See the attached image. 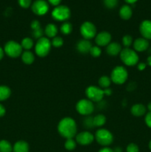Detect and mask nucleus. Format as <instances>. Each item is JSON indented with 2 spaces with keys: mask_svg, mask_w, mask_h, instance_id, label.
I'll use <instances>...</instances> for the list:
<instances>
[{
  "mask_svg": "<svg viewBox=\"0 0 151 152\" xmlns=\"http://www.w3.org/2000/svg\"><path fill=\"white\" fill-rule=\"evenodd\" d=\"M58 132L61 136L66 139L73 138L76 136V123L71 117H65L58 124Z\"/></svg>",
  "mask_w": 151,
  "mask_h": 152,
  "instance_id": "1",
  "label": "nucleus"
},
{
  "mask_svg": "<svg viewBox=\"0 0 151 152\" xmlns=\"http://www.w3.org/2000/svg\"><path fill=\"white\" fill-rule=\"evenodd\" d=\"M120 58L121 62L127 66H134L139 62V55L136 50L130 48H124L121 50Z\"/></svg>",
  "mask_w": 151,
  "mask_h": 152,
  "instance_id": "2",
  "label": "nucleus"
},
{
  "mask_svg": "<svg viewBox=\"0 0 151 152\" xmlns=\"http://www.w3.org/2000/svg\"><path fill=\"white\" fill-rule=\"evenodd\" d=\"M51 42L47 37H42L38 39L35 45V52L37 56L40 57H44L47 56L51 49Z\"/></svg>",
  "mask_w": 151,
  "mask_h": 152,
  "instance_id": "3",
  "label": "nucleus"
},
{
  "mask_svg": "<svg viewBox=\"0 0 151 152\" xmlns=\"http://www.w3.org/2000/svg\"><path fill=\"white\" fill-rule=\"evenodd\" d=\"M128 77L127 69L123 66H116L111 72V81L117 85H121L125 83Z\"/></svg>",
  "mask_w": 151,
  "mask_h": 152,
  "instance_id": "4",
  "label": "nucleus"
},
{
  "mask_svg": "<svg viewBox=\"0 0 151 152\" xmlns=\"http://www.w3.org/2000/svg\"><path fill=\"white\" fill-rule=\"evenodd\" d=\"M85 94L87 99L93 102H100L105 96V89H102L98 86H90L86 88Z\"/></svg>",
  "mask_w": 151,
  "mask_h": 152,
  "instance_id": "5",
  "label": "nucleus"
},
{
  "mask_svg": "<svg viewBox=\"0 0 151 152\" xmlns=\"http://www.w3.org/2000/svg\"><path fill=\"white\" fill-rule=\"evenodd\" d=\"M95 138L99 144L103 146L110 145L113 141V136L109 130L105 129H100L96 131Z\"/></svg>",
  "mask_w": 151,
  "mask_h": 152,
  "instance_id": "6",
  "label": "nucleus"
},
{
  "mask_svg": "<svg viewBox=\"0 0 151 152\" xmlns=\"http://www.w3.org/2000/svg\"><path fill=\"white\" fill-rule=\"evenodd\" d=\"M22 49L21 44L13 40H10L4 45V51L10 57L16 58L22 55Z\"/></svg>",
  "mask_w": 151,
  "mask_h": 152,
  "instance_id": "7",
  "label": "nucleus"
},
{
  "mask_svg": "<svg viewBox=\"0 0 151 152\" xmlns=\"http://www.w3.org/2000/svg\"><path fill=\"white\" fill-rule=\"evenodd\" d=\"M70 10L66 5H58L52 11V17L56 21L65 22L70 17Z\"/></svg>",
  "mask_w": 151,
  "mask_h": 152,
  "instance_id": "8",
  "label": "nucleus"
},
{
  "mask_svg": "<svg viewBox=\"0 0 151 152\" xmlns=\"http://www.w3.org/2000/svg\"><path fill=\"white\" fill-rule=\"evenodd\" d=\"M76 109L78 114L84 116H88L93 113L94 110V105L92 101L88 99H80L76 105Z\"/></svg>",
  "mask_w": 151,
  "mask_h": 152,
  "instance_id": "9",
  "label": "nucleus"
},
{
  "mask_svg": "<svg viewBox=\"0 0 151 152\" xmlns=\"http://www.w3.org/2000/svg\"><path fill=\"white\" fill-rule=\"evenodd\" d=\"M80 33L85 39H91L96 36V28L91 22H84L80 27Z\"/></svg>",
  "mask_w": 151,
  "mask_h": 152,
  "instance_id": "10",
  "label": "nucleus"
},
{
  "mask_svg": "<svg viewBox=\"0 0 151 152\" xmlns=\"http://www.w3.org/2000/svg\"><path fill=\"white\" fill-rule=\"evenodd\" d=\"M31 9L37 16H44L49 10L48 2L45 0H36L31 4Z\"/></svg>",
  "mask_w": 151,
  "mask_h": 152,
  "instance_id": "11",
  "label": "nucleus"
},
{
  "mask_svg": "<svg viewBox=\"0 0 151 152\" xmlns=\"http://www.w3.org/2000/svg\"><path fill=\"white\" fill-rule=\"evenodd\" d=\"M94 136L89 132H82L76 136V141L81 145H87L91 144L94 140Z\"/></svg>",
  "mask_w": 151,
  "mask_h": 152,
  "instance_id": "12",
  "label": "nucleus"
},
{
  "mask_svg": "<svg viewBox=\"0 0 151 152\" xmlns=\"http://www.w3.org/2000/svg\"><path fill=\"white\" fill-rule=\"evenodd\" d=\"M112 37L111 34L107 31H102L99 34H96L95 41L99 47L107 46L111 42Z\"/></svg>",
  "mask_w": 151,
  "mask_h": 152,
  "instance_id": "13",
  "label": "nucleus"
},
{
  "mask_svg": "<svg viewBox=\"0 0 151 152\" xmlns=\"http://www.w3.org/2000/svg\"><path fill=\"white\" fill-rule=\"evenodd\" d=\"M139 31L142 37L146 39H151V21L144 20L139 26Z\"/></svg>",
  "mask_w": 151,
  "mask_h": 152,
  "instance_id": "14",
  "label": "nucleus"
},
{
  "mask_svg": "<svg viewBox=\"0 0 151 152\" xmlns=\"http://www.w3.org/2000/svg\"><path fill=\"white\" fill-rule=\"evenodd\" d=\"M149 48V42L144 38H138L133 42V48L136 51L143 52Z\"/></svg>",
  "mask_w": 151,
  "mask_h": 152,
  "instance_id": "15",
  "label": "nucleus"
},
{
  "mask_svg": "<svg viewBox=\"0 0 151 152\" xmlns=\"http://www.w3.org/2000/svg\"><path fill=\"white\" fill-rule=\"evenodd\" d=\"M92 44L89 40L85 39H81L77 42L76 44V48L78 51L81 53H87L90 52V49L92 48Z\"/></svg>",
  "mask_w": 151,
  "mask_h": 152,
  "instance_id": "16",
  "label": "nucleus"
},
{
  "mask_svg": "<svg viewBox=\"0 0 151 152\" xmlns=\"http://www.w3.org/2000/svg\"><path fill=\"white\" fill-rule=\"evenodd\" d=\"M121 50V45L118 42H110L107 46V53L109 54L110 56H117V55L120 54Z\"/></svg>",
  "mask_w": 151,
  "mask_h": 152,
  "instance_id": "17",
  "label": "nucleus"
},
{
  "mask_svg": "<svg viewBox=\"0 0 151 152\" xmlns=\"http://www.w3.org/2000/svg\"><path fill=\"white\" fill-rule=\"evenodd\" d=\"M132 15H133V10L130 5L124 4L121 6L119 10V16L121 19L128 20L132 17Z\"/></svg>",
  "mask_w": 151,
  "mask_h": 152,
  "instance_id": "18",
  "label": "nucleus"
},
{
  "mask_svg": "<svg viewBox=\"0 0 151 152\" xmlns=\"http://www.w3.org/2000/svg\"><path fill=\"white\" fill-rule=\"evenodd\" d=\"M146 107L143 105V104L137 103L135 104L132 106L131 110V114H133L135 117H142L144 114H146Z\"/></svg>",
  "mask_w": 151,
  "mask_h": 152,
  "instance_id": "19",
  "label": "nucleus"
},
{
  "mask_svg": "<svg viewBox=\"0 0 151 152\" xmlns=\"http://www.w3.org/2000/svg\"><path fill=\"white\" fill-rule=\"evenodd\" d=\"M13 152H28L29 151V145L24 140L17 141L13 147Z\"/></svg>",
  "mask_w": 151,
  "mask_h": 152,
  "instance_id": "20",
  "label": "nucleus"
},
{
  "mask_svg": "<svg viewBox=\"0 0 151 152\" xmlns=\"http://www.w3.org/2000/svg\"><path fill=\"white\" fill-rule=\"evenodd\" d=\"M44 33H45L47 37L54 38L55 37H56V35L58 34V28L54 24L50 23L48 25H47V26L45 27Z\"/></svg>",
  "mask_w": 151,
  "mask_h": 152,
  "instance_id": "21",
  "label": "nucleus"
},
{
  "mask_svg": "<svg viewBox=\"0 0 151 152\" xmlns=\"http://www.w3.org/2000/svg\"><path fill=\"white\" fill-rule=\"evenodd\" d=\"M22 60L23 61L24 63L27 64V65H30L35 60V56L31 51L25 50L22 53Z\"/></svg>",
  "mask_w": 151,
  "mask_h": 152,
  "instance_id": "22",
  "label": "nucleus"
},
{
  "mask_svg": "<svg viewBox=\"0 0 151 152\" xmlns=\"http://www.w3.org/2000/svg\"><path fill=\"white\" fill-rule=\"evenodd\" d=\"M11 94V91L6 86H0V102L8 99Z\"/></svg>",
  "mask_w": 151,
  "mask_h": 152,
  "instance_id": "23",
  "label": "nucleus"
},
{
  "mask_svg": "<svg viewBox=\"0 0 151 152\" xmlns=\"http://www.w3.org/2000/svg\"><path fill=\"white\" fill-rule=\"evenodd\" d=\"M111 79L110 77L107 76H102L99 78V87L102 89L109 88L111 84Z\"/></svg>",
  "mask_w": 151,
  "mask_h": 152,
  "instance_id": "24",
  "label": "nucleus"
},
{
  "mask_svg": "<svg viewBox=\"0 0 151 152\" xmlns=\"http://www.w3.org/2000/svg\"><path fill=\"white\" fill-rule=\"evenodd\" d=\"M106 123V117L103 114H98L93 117V123L95 127H102Z\"/></svg>",
  "mask_w": 151,
  "mask_h": 152,
  "instance_id": "25",
  "label": "nucleus"
},
{
  "mask_svg": "<svg viewBox=\"0 0 151 152\" xmlns=\"http://www.w3.org/2000/svg\"><path fill=\"white\" fill-rule=\"evenodd\" d=\"M33 40L30 37H25L21 42V45L22 48L25 49L26 50H29L33 47Z\"/></svg>",
  "mask_w": 151,
  "mask_h": 152,
  "instance_id": "26",
  "label": "nucleus"
},
{
  "mask_svg": "<svg viewBox=\"0 0 151 152\" xmlns=\"http://www.w3.org/2000/svg\"><path fill=\"white\" fill-rule=\"evenodd\" d=\"M13 147L10 142L5 140H0V152H11Z\"/></svg>",
  "mask_w": 151,
  "mask_h": 152,
  "instance_id": "27",
  "label": "nucleus"
},
{
  "mask_svg": "<svg viewBox=\"0 0 151 152\" xmlns=\"http://www.w3.org/2000/svg\"><path fill=\"white\" fill-rule=\"evenodd\" d=\"M60 31L62 32V34H65V35H68V34H70L73 31V25H71V23L68 22H65L61 25Z\"/></svg>",
  "mask_w": 151,
  "mask_h": 152,
  "instance_id": "28",
  "label": "nucleus"
},
{
  "mask_svg": "<svg viewBox=\"0 0 151 152\" xmlns=\"http://www.w3.org/2000/svg\"><path fill=\"white\" fill-rule=\"evenodd\" d=\"M76 146V141L73 138H71V139H67L66 142L65 143V147L67 150H68V151H72V150L75 149Z\"/></svg>",
  "mask_w": 151,
  "mask_h": 152,
  "instance_id": "29",
  "label": "nucleus"
},
{
  "mask_svg": "<svg viewBox=\"0 0 151 152\" xmlns=\"http://www.w3.org/2000/svg\"><path fill=\"white\" fill-rule=\"evenodd\" d=\"M51 44L53 47L55 48H60L64 44V40L62 37H55L53 38V40L51 42Z\"/></svg>",
  "mask_w": 151,
  "mask_h": 152,
  "instance_id": "30",
  "label": "nucleus"
},
{
  "mask_svg": "<svg viewBox=\"0 0 151 152\" xmlns=\"http://www.w3.org/2000/svg\"><path fill=\"white\" fill-rule=\"evenodd\" d=\"M89 53H90V55H91L92 56H93V57H99V56L102 54V50H101L100 47H99L98 45L92 46L91 49H90Z\"/></svg>",
  "mask_w": 151,
  "mask_h": 152,
  "instance_id": "31",
  "label": "nucleus"
},
{
  "mask_svg": "<svg viewBox=\"0 0 151 152\" xmlns=\"http://www.w3.org/2000/svg\"><path fill=\"white\" fill-rule=\"evenodd\" d=\"M133 42V37H131L130 35H127L124 36L122 38V44L124 46L125 48H129Z\"/></svg>",
  "mask_w": 151,
  "mask_h": 152,
  "instance_id": "32",
  "label": "nucleus"
},
{
  "mask_svg": "<svg viewBox=\"0 0 151 152\" xmlns=\"http://www.w3.org/2000/svg\"><path fill=\"white\" fill-rule=\"evenodd\" d=\"M104 4L108 9H113L118 4V0H104Z\"/></svg>",
  "mask_w": 151,
  "mask_h": 152,
  "instance_id": "33",
  "label": "nucleus"
},
{
  "mask_svg": "<svg viewBox=\"0 0 151 152\" xmlns=\"http://www.w3.org/2000/svg\"><path fill=\"white\" fill-rule=\"evenodd\" d=\"M43 30L41 29V28H38V29L32 30V35L33 37L35 39H40L43 36Z\"/></svg>",
  "mask_w": 151,
  "mask_h": 152,
  "instance_id": "34",
  "label": "nucleus"
},
{
  "mask_svg": "<svg viewBox=\"0 0 151 152\" xmlns=\"http://www.w3.org/2000/svg\"><path fill=\"white\" fill-rule=\"evenodd\" d=\"M18 2L22 8H28L32 4V0H18Z\"/></svg>",
  "mask_w": 151,
  "mask_h": 152,
  "instance_id": "35",
  "label": "nucleus"
},
{
  "mask_svg": "<svg viewBox=\"0 0 151 152\" xmlns=\"http://www.w3.org/2000/svg\"><path fill=\"white\" fill-rule=\"evenodd\" d=\"M127 152H139V148L136 144L130 143L126 148Z\"/></svg>",
  "mask_w": 151,
  "mask_h": 152,
  "instance_id": "36",
  "label": "nucleus"
},
{
  "mask_svg": "<svg viewBox=\"0 0 151 152\" xmlns=\"http://www.w3.org/2000/svg\"><path fill=\"white\" fill-rule=\"evenodd\" d=\"M84 126L86 128H93L94 126V123H93V117H86V119L84 121Z\"/></svg>",
  "mask_w": 151,
  "mask_h": 152,
  "instance_id": "37",
  "label": "nucleus"
},
{
  "mask_svg": "<svg viewBox=\"0 0 151 152\" xmlns=\"http://www.w3.org/2000/svg\"><path fill=\"white\" fill-rule=\"evenodd\" d=\"M144 121L147 126L151 129V112L150 111H149V112L146 114L144 118Z\"/></svg>",
  "mask_w": 151,
  "mask_h": 152,
  "instance_id": "38",
  "label": "nucleus"
},
{
  "mask_svg": "<svg viewBox=\"0 0 151 152\" xmlns=\"http://www.w3.org/2000/svg\"><path fill=\"white\" fill-rule=\"evenodd\" d=\"M30 28H31V29H32V30L38 29V28H41V24H40V22H38V20H33L32 22H31Z\"/></svg>",
  "mask_w": 151,
  "mask_h": 152,
  "instance_id": "39",
  "label": "nucleus"
},
{
  "mask_svg": "<svg viewBox=\"0 0 151 152\" xmlns=\"http://www.w3.org/2000/svg\"><path fill=\"white\" fill-rule=\"evenodd\" d=\"M61 1H62V0H47V2H49L50 4L55 6V7L59 5Z\"/></svg>",
  "mask_w": 151,
  "mask_h": 152,
  "instance_id": "40",
  "label": "nucleus"
},
{
  "mask_svg": "<svg viewBox=\"0 0 151 152\" xmlns=\"http://www.w3.org/2000/svg\"><path fill=\"white\" fill-rule=\"evenodd\" d=\"M146 66L147 65L145 63H144V62H140V63L138 64V69H139V71H144V70L146 68Z\"/></svg>",
  "mask_w": 151,
  "mask_h": 152,
  "instance_id": "41",
  "label": "nucleus"
},
{
  "mask_svg": "<svg viewBox=\"0 0 151 152\" xmlns=\"http://www.w3.org/2000/svg\"><path fill=\"white\" fill-rule=\"evenodd\" d=\"M6 109L1 104H0V117H3L5 114Z\"/></svg>",
  "mask_w": 151,
  "mask_h": 152,
  "instance_id": "42",
  "label": "nucleus"
},
{
  "mask_svg": "<svg viewBox=\"0 0 151 152\" xmlns=\"http://www.w3.org/2000/svg\"><path fill=\"white\" fill-rule=\"evenodd\" d=\"M99 152H114V151L113 149H111V148H108V147H105V148L99 150Z\"/></svg>",
  "mask_w": 151,
  "mask_h": 152,
  "instance_id": "43",
  "label": "nucleus"
},
{
  "mask_svg": "<svg viewBox=\"0 0 151 152\" xmlns=\"http://www.w3.org/2000/svg\"><path fill=\"white\" fill-rule=\"evenodd\" d=\"M4 54V49H2V48L0 47V60L3 58Z\"/></svg>",
  "mask_w": 151,
  "mask_h": 152,
  "instance_id": "44",
  "label": "nucleus"
},
{
  "mask_svg": "<svg viewBox=\"0 0 151 152\" xmlns=\"http://www.w3.org/2000/svg\"><path fill=\"white\" fill-rule=\"evenodd\" d=\"M124 1H125L127 4H134V3H136L138 0H124Z\"/></svg>",
  "mask_w": 151,
  "mask_h": 152,
  "instance_id": "45",
  "label": "nucleus"
},
{
  "mask_svg": "<svg viewBox=\"0 0 151 152\" xmlns=\"http://www.w3.org/2000/svg\"><path fill=\"white\" fill-rule=\"evenodd\" d=\"M147 64L150 66H151V55L147 58Z\"/></svg>",
  "mask_w": 151,
  "mask_h": 152,
  "instance_id": "46",
  "label": "nucleus"
},
{
  "mask_svg": "<svg viewBox=\"0 0 151 152\" xmlns=\"http://www.w3.org/2000/svg\"><path fill=\"white\" fill-rule=\"evenodd\" d=\"M147 108H148V110H149V111H150L151 112V102H150V103H148Z\"/></svg>",
  "mask_w": 151,
  "mask_h": 152,
  "instance_id": "47",
  "label": "nucleus"
},
{
  "mask_svg": "<svg viewBox=\"0 0 151 152\" xmlns=\"http://www.w3.org/2000/svg\"><path fill=\"white\" fill-rule=\"evenodd\" d=\"M149 148L151 150V140L150 141V142H149Z\"/></svg>",
  "mask_w": 151,
  "mask_h": 152,
  "instance_id": "48",
  "label": "nucleus"
}]
</instances>
